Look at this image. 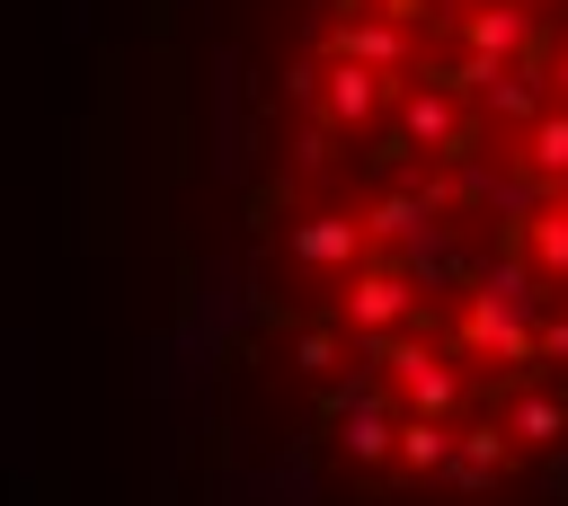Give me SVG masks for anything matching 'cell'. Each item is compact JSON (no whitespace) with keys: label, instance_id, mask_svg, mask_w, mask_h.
<instances>
[{"label":"cell","instance_id":"1","mask_svg":"<svg viewBox=\"0 0 568 506\" xmlns=\"http://www.w3.org/2000/svg\"><path fill=\"white\" fill-rule=\"evenodd\" d=\"M328 62L311 71L320 133L302 151L373 142L364 213H302V266H399L355 275L337 320L390 364L444 275L453 222H479L453 337V417L470 364L515 382L506 453L568 435V0H328ZM328 320V328H337ZM311 328V337H328ZM302 337V346H311Z\"/></svg>","mask_w":568,"mask_h":506}]
</instances>
